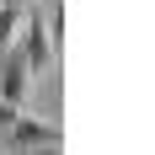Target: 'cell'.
<instances>
[{"mask_svg":"<svg viewBox=\"0 0 155 155\" xmlns=\"http://www.w3.org/2000/svg\"><path fill=\"white\" fill-rule=\"evenodd\" d=\"M59 144H64V128H59V123H43V118H27V112H16V123L0 134V150H5V155L59 150Z\"/></svg>","mask_w":155,"mask_h":155,"instance_id":"1","label":"cell"},{"mask_svg":"<svg viewBox=\"0 0 155 155\" xmlns=\"http://www.w3.org/2000/svg\"><path fill=\"white\" fill-rule=\"evenodd\" d=\"M27 80H32V70H27V59H21V48H0V102H11V107H21V96H27Z\"/></svg>","mask_w":155,"mask_h":155,"instance_id":"2","label":"cell"},{"mask_svg":"<svg viewBox=\"0 0 155 155\" xmlns=\"http://www.w3.org/2000/svg\"><path fill=\"white\" fill-rule=\"evenodd\" d=\"M27 155H59V150H27Z\"/></svg>","mask_w":155,"mask_h":155,"instance_id":"6","label":"cell"},{"mask_svg":"<svg viewBox=\"0 0 155 155\" xmlns=\"http://www.w3.org/2000/svg\"><path fill=\"white\" fill-rule=\"evenodd\" d=\"M16 48H21V59H27L32 75H43V70H48V21H43V16H32V21H27V32H21V43H16Z\"/></svg>","mask_w":155,"mask_h":155,"instance_id":"3","label":"cell"},{"mask_svg":"<svg viewBox=\"0 0 155 155\" xmlns=\"http://www.w3.org/2000/svg\"><path fill=\"white\" fill-rule=\"evenodd\" d=\"M16 21H21V5H0V48H11Z\"/></svg>","mask_w":155,"mask_h":155,"instance_id":"4","label":"cell"},{"mask_svg":"<svg viewBox=\"0 0 155 155\" xmlns=\"http://www.w3.org/2000/svg\"><path fill=\"white\" fill-rule=\"evenodd\" d=\"M16 112H21V107H11V102H0V134H5V128L16 123Z\"/></svg>","mask_w":155,"mask_h":155,"instance_id":"5","label":"cell"}]
</instances>
